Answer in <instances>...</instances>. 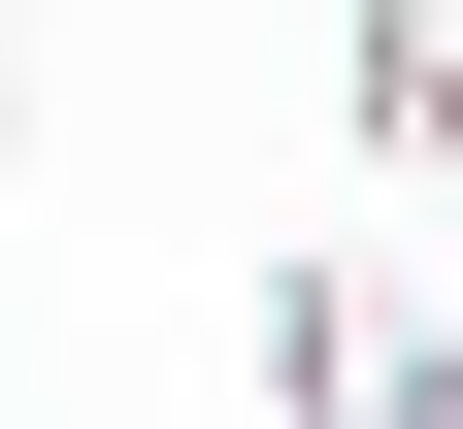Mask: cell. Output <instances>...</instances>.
<instances>
[{
  "instance_id": "obj_2",
  "label": "cell",
  "mask_w": 463,
  "mask_h": 429,
  "mask_svg": "<svg viewBox=\"0 0 463 429\" xmlns=\"http://www.w3.org/2000/svg\"><path fill=\"white\" fill-rule=\"evenodd\" d=\"M331 99H364V165H463V0H331Z\"/></svg>"
},
{
  "instance_id": "obj_3",
  "label": "cell",
  "mask_w": 463,
  "mask_h": 429,
  "mask_svg": "<svg viewBox=\"0 0 463 429\" xmlns=\"http://www.w3.org/2000/svg\"><path fill=\"white\" fill-rule=\"evenodd\" d=\"M0 165H33V67H0Z\"/></svg>"
},
{
  "instance_id": "obj_1",
  "label": "cell",
  "mask_w": 463,
  "mask_h": 429,
  "mask_svg": "<svg viewBox=\"0 0 463 429\" xmlns=\"http://www.w3.org/2000/svg\"><path fill=\"white\" fill-rule=\"evenodd\" d=\"M232 363H265V396H298V429H463V331H430V297H397V265H331V231H298V265H265V297H232Z\"/></svg>"
}]
</instances>
